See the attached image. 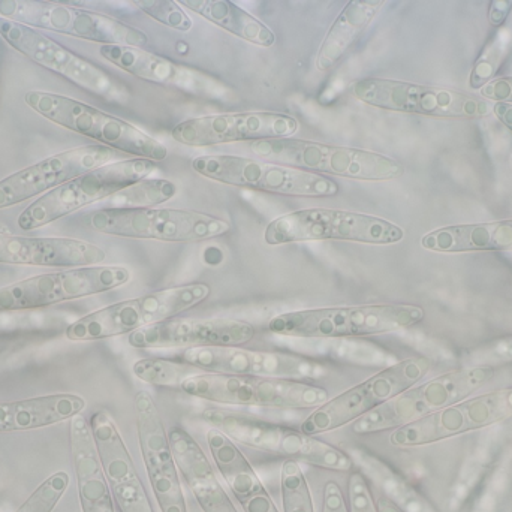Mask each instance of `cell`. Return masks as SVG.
<instances>
[{
	"instance_id": "1",
	"label": "cell",
	"mask_w": 512,
	"mask_h": 512,
	"mask_svg": "<svg viewBox=\"0 0 512 512\" xmlns=\"http://www.w3.org/2000/svg\"><path fill=\"white\" fill-rule=\"evenodd\" d=\"M424 316L423 307L415 304L324 307L274 316L268 330L277 336L303 339L378 336L414 327Z\"/></svg>"
},
{
	"instance_id": "2",
	"label": "cell",
	"mask_w": 512,
	"mask_h": 512,
	"mask_svg": "<svg viewBox=\"0 0 512 512\" xmlns=\"http://www.w3.org/2000/svg\"><path fill=\"white\" fill-rule=\"evenodd\" d=\"M249 149L262 161L286 165L325 177L336 176L364 182H384L403 176L405 168L396 159L370 150L331 146L295 138L254 141Z\"/></svg>"
},
{
	"instance_id": "3",
	"label": "cell",
	"mask_w": 512,
	"mask_h": 512,
	"mask_svg": "<svg viewBox=\"0 0 512 512\" xmlns=\"http://www.w3.org/2000/svg\"><path fill=\"white\" fill-rule=\"evenodd\" d=\"M24 102L48 122L98 141L110 149L153 162L164 161L168 156L167 146L161 141L131 123L77 99L44 90H30L24 95Z\"/></svg>"
},
{
	"instance_id": "4",
	"label": "cell",
	"mask_w": 512,
	"mask_h": 512,
	"mask_svg": "<svg viewBox=\"0 0 512 512\" xmlns=\"http://www.w3.org/2000/svg\"><path fill=\"white\" fill-rule=\"evenodd\" d=\"M210 294L212 288L203 282L150 292L132 300L111 304L77 319L66 328L65 337L71 342H95L131 334L149 325L173 319L206 301Z\"/></svg>"
},
{
	"instance_id": "5",
	"label": "cell",
	"mask_w": 512,
	"mask_h": 512,
	"mask_svg": "<svg viewBox=\"0 0 512 512\" xmlns=\"http://www.w3.org/2000/svg\"><path fill=\"white\" fill-rule=\"evenodd\" d=\"M203 418L231 441L255 450L277 454L295 462L300 460L327 471L349 472L354 468V459L345 451L292 427L218 408L206 409Z\"/></svg>"
},
{
	"instance_id": "6",
	"label": "cell",
	"mask_w": 512,
	"mask_h": 512,
	"mask_svg": "<svg viewBox=\"0 0 512 512\" xmlns=\"http://www.w3.org/2000/svg\"><path fill=\"white\" fill-rule=\"evenodd\" d=\"M156 167V162L150 159L134 158L111 162L81 174L33 201L18 216L17 225L23 231H35L53 224L89 204L107 200L147 179L155 173Z\"/></svg>"
},
{
	"instance_id": "7",
	"label": "cell",
	"mask_w": 512,
	"mask_h": 512,
	"mask_svg": "<svg viewBox=\"0 0 512 512\" xmlns=\"http://www.w3.org/2000/svg\"><path fill=\"white\" fill-rule=\"evenodd\" d=\"M495 376V367L472 366L451 370L421 385H414L352 423L357 435L399 429L426 415L468 399Z\"/></svg>"
},
{
	"instance_id": "8",
	"label": "cell",
	"mask_w": 512,
	"mask_h": 512,
	"mask_svg": "<svg viewBox=\"0 0 512 512\" xmlns=\"http://www.w3.org/2000/svg\"><path fill=\"white\" fill-rule=\"evenodd\" d=\"M180 391L207 402L255 408L316 409L328 400L325 388L298 379L209 372L186 379Z\"/></svg>"
},
{
	"instance_id": "9",
	"label": "cell",
	"mask_w": 512,
	"mask_h": 512,
	"mask_svg": "<svg viewBox=\"0 0 512 512\" xmlns=\"http://www.w3.org/2000/svg\"><path fill=\"white\" fill-rule=\"evenodd\" d=\"M96 233L125 239L197 243L230 233V222L194 210L107 209L96 210L86 219Z\"/></svg>"
},
{
	"instance_id": "10",
	"label": "cell",
	"mask_w": 512,
	"mask_h": 512,
	"mask_svg": "<svg viewBox=\"0 0 512 512\" xmlns=\"http://www.w3.org/2000/svg\"><path fill=\"white\" fill-rule=\"evenodd\" d=\"M405 231L393 222L364 213L334 209H304L274 219L265 228L267 245L342 240L364 245H394Z\"/></svg>"
},
{
	"instance_id": "11",
	"label": "cell",
	"mask_w": 512,
	"mask_h": 512,
	"mask_svg": "<svg viewBox=\"0 0 512 512\" xmlns=\"http://www.w3.org/2000/svg\"><path fill=\"white\" fill-rule=\"evenodd\" d=\"M430 369L432 360L423 355L393 364L345 393L328 399L303 421L301 432L318 436L348 426L417 385Z\"/></svg>"
},
{
	"instance_id": "12",
	"label": "cell",
	"mask_w": 512,
	"mask_h": 512,
	"mask_svg": "<svg viewBox=\"0 0 512 512\" xmlns=\"http://www.w3.org/2000/svg\"><path fill=\"white\" fill-rule=\"evenodd\" d=\"M0 18L36 30H50L102 45L146 47L149 38L143 30L117 18L75 8L62 2L41 0H0Z\"/></svg>"
},
{
	"instance_id": "13",
	"label": "cell",
	"mask_w": 512,
	"mask_h": 512,
	"mask_svg": "<svg viewBox=\"0 0 512 512\" xmlns=\"http://www.w3.org/2000/svg\"><path fill=\"white\" fill-rule=\"evenodd\" d=\"M191 167L206 179L268 194L300 198H328L339 194V185L330 177L262 159L258 161L233 155L200 156L191 162Z\"/></svg>"
},
{
	"instance_id": "14",
	"label": "cell",
	"mask_w": 512,
	"mask_h": 512,
	"mask_svg": "<svg viewBox=\"0 0 512 512\" xmlns=\"http://www.w3.org/2000/svg\"><path fill=\"white\" fill-rule=\"evenodd\" d=\"M351 90L354 98L364 104L399 113L483 119L495 110L492 101L481 96L387 78H363Z\"/></svg>"
},
{
	"instance_id": "15",
	"label": "cell",
	"mask_w": 512,
	"mask_h": 512,
	"mask_svg": "<svg viewBox=\"0 0 512 512\" xmlns=\"http://www.w3.org/2000/svg\"><path fill=\"white\" fill-rule=\"evenodd\" d=\"M131 271L122 265H90L39 274L0 288V312L39 309L102 294L126 285Z\"/></svg>"
},
{
	"instance_id": "16",
	"label": "cell",
	"mask_w": 512,
	"mask_h": 512,
	"mask_svg": "<svg viewBox=\"0 0 512 512\" xmlns=\"http://www.w3.org/2000/svg\"><path fill=\"white\" fill-rule=\"evenodd\" d=\"M512 417V387L465 399L394 430L390 444L417 448L495 426Z\"/></svg>"
},
{
	"instance_id": "17",
	"label": "cell",
	"mask_w": 512,
	"mask_h": 512,
	"mask_svg": "<svg viewBox=\"0 0 512 512\" xmlns=\"http://www.w3.org/2000/svg\"><path fill=\"white\" fill-rule=\"evenodd\" d=\"M182 361L203 372L224 375L262 376L280 379H321L330 373L324 363L286 354V352L254 351L240 346H204L188 348Z\"/></svg>"
},
{
	"instance_id": "18",
	"label": "cell",
	"mask_w": 512,
	"mask_h": 512,
	"mask_svg": "<svg viewBox=\"0 0 512 512\" xmlns=\"http://www.w3.org/2000/svg\"><path fill=\"white\" fill-rule=\"evenodd\" d=\"M134 409L141 456L161 512H188L170 438L152 394L138 391Z\"/></svg>"
},
{
	"instance_id": "19",
	"label": "cell",
	"mask_w": 512,
	"mask_h": 512,
	"mask_svg": "<svg viewBox=\"0 0 512 512\" xmlns=\"http://www.w3.org/2000/svg\"><path fill=\"white\" fill-rule=\"evenodd\" d=\"M114 158L116 150L93 144L65 150L15 171L0 180V210L26 203L39 195L42 197L81 174L111 164Z\"/></svg>"
},
{
	"instance_id": "20",
	"label": "cell",
	"mask_w": 512,
	"mask_h": 512,
	"mask_svg": "<svg viewBox=\"0 0 512 512\" xmlns=\"http://www.w3.org/2000/svg\"><path fill=\"white\" fill-rule=\"evenodd\" d=\"M298 122L289 114L273 111L210 114L185 120L174 126L171 135L177 143L189 147H209L237 141L276 140L292 138Z\"/></svg>"
},
{
	"instance_id": "21",
	"label": "cell",
	"mask_w": 512,
	"mask_h": 512,
	"mask_svg": "<svg viewBox=\"0 0 512 512\" xmlns=\"http://www.w3.org/2000/svg\"><path fill=\"white\" fill-rule=\"evenodd\" d=\"M0 38L36 65L62 75L89 92L99 96L113 93V81L102 69L72 53L41 30L0 18Z\"/></svg>"
},
{
	"instance_id": "22",
	"label": "cell",
	"mask_w": 512,
	"mask_h": 512,
	"mask_svg": "<svg viewBox=\"0 0 512 512\" xmlns=\"http://www.w3.org/2000/svg\"><path fill=\"white\" fill-rule=\"evenodd\" d=\"M256 336L254 325L237 319H168L129 334L137 349L240 346Z\"/></svg>"
},
{
	"instance_id": "23",
	"label": "cell",
	"mask_w": 512,
	"mask_h": 512,
	"mask_svg": "<svg viewBox=\"0 0 512 512\" xmlns=\"http://www.w3.org/2000/svg\"><path fill=\"white\" fill-rule=\"evenodd\" d=\"M89 424L113 501L119 511L155 512L113 418L107 412L98 411L90 417Z\"/></svg>"
},
{
	"instance_id": "24",
	"label": "cell",
	"mask_w": 512,
	"mask_h": 512,
	"mask_svg": "<svg viewBox=\"0 0 512 512\" xmlns=\"http://www.w3.org/2000/svg\"><path fill=\"white\" fill-rule=\"evenodd\" d=\"M104 249L66 237H26L0 233V264L78 268L105 261Z\"/></svg>"
},
{
	"instance_id": "25",
	"label": "cell",
	"mask_w": 512,
	"mask_h": 512,
	"mask_svg": "<svg viewBox=\"0 0 512 512\" xmlns=\"http://www.w3.org/2000/svg\"><path fill=\"white\" fill-rule=\"evenodd\" d=\"M179 474L203 512H239L216 475L209 457L183 427L168 430Z\"/></svg>"
},
{
	"instance_id": "26",
	"label": "cell",
	"mask_w": 512,
	"mask_h": 512,
	"mask_svg": "<svg viewBox=\"0 0 512 512\" xmlns=\"http://www.w3.org/2000/svg\"><path fill=\"white\" fill-rule=\"evenodd\" d=\"M207 444L234 498L245 512H280L245 454L221 430L207 432Z\"/></svg>"
},
{
	"instance_id": "27",
	"label": "cell",
	"mask_w": 512,
	"mask_h": 512,
	"mask_svg": "<svg viewBox=\"0 0 512 512\" xmlns=\"http://www.w3.org/2000/svg\"><path fill=\"white\" fill-rule=\"evenodd\" d=\"M69 436L81 512H114L113 495L99 459L92 429L83 415L72 418Z\"/></svg>"
},
{
	"instance_id": "28",
	"label": "cell",
	"mask_w": 512,
	"mask_h": 512,
	"mask_svg": "<svg viewBox=\"0 0 512 512\" xmlns=\"http://www.w3.org/2000/svg\"><path fill=\"white\" fill-rule=\"evenodd\" d=\"M86 399L77 394H51L0 403V433L26 432L54 426L80 415Z\"/></svg>"
},
{
	"instance_id": "29",
	"label": "cell",
	"mask_w": 512,
	"mask_h": 512,
	"mask_svg": "<svg viewBox=\"0 0 512 512\" xmlns=\"http://www.w3.org/2000/svg\"><path fill=\"white\" fill-rule=\"evenodd\" d=\"M421 246L441 254L512 251V219L441 228L426 234Z\"/></svg>"
},
{
	"instance_id": "30",
	"label": "cell",
	"mask_w": 512,
	"mask_h": 512,
	"mask_svg": "<svg viewBox=\"0 0 512 512\" xmlns=\"http://www.w3.org/2000/svg\"><path fill=\"white\" fill-rule=\"evenodd\" d=\"M384 5L385 2L381 0H352L346 3L319 47L316 68L321 72L331 71L351 50Z\"/></svg>"
},
{
	"instance_id": "31",
	"label": "cell",
	"mask_w": 512,
	"mask_h": 512,
	"mask_svg": "<svg viewBox=\"0 0 512 512\" xmlns=\"http://www.w3.org/2000/svg\"><path fill=\"white\" fill-rule=\"evenodd\" d=\"M179 5L251 44L271 47L276 42V36L270 27L252 17L236 3L228 0H180Z\"/></svg>"
},
{
	"instance_id": "32",
	"label": "cell",
	"mask_w": 512,
	"mask_h": 512,
	"mask_svg": "<svg viewBox=\"0 0 512 512\" xmlns=\"http://www.w3.org/2000/svg\"><path fill=\"white\" fill-rule=\"evenodd\" d=\"M99 54L107 62L141 80L153 83L182 84L185 83L188 72L182 66L170 62L158 54L149 53L137 47L128 45H102Z\"/></svg>"
},
{
	"instance_id": "33",
	"label": "cell",
	"mask_w": 512,
	"mask_h": 512,
	"mask_svg": "<svg viewBox=\"0 0 512 512\" xmlns=\"http://www.w3.org/2000/svg\"><path fill=\"white\" fill-rule=\"evenodd\" d=\"M358 460H360L364 471L384 492L385 498L390 499L403 512H438L405 478L400 477L382 460L363 453H358Z\"/></svg>"
},
{
	"instance_id": "34",
	"label": "cell",
	"mask_w": 512,
	"mask_h": 512,
	"mask_svg": "<svg viewBox=\"0 0 512 512\" xmlns=\"http://www.w3.org/2000/svg\"><path fill=\"white\" fill-rule=\"evenodd\" d=\"M177 185L167 179H144L108 198L113 209H150L177 195Z\"/></svg>"
},
{
	"instance_id": "35",
	"label": "cell",
	"mask_w": 512,
	"mask_h": 512,
	"mask_svg": "<svg viewBox=\"0 0 512 512\" xmlns=\"http://www.w3.org/2000/svg\"><path fill=\"white\" fill-rule=\"evenodd\" d=\"M134 375L146 384L156 387L179 388L186 379L203 370L191 366V364L179 363V361L164 360V358H143L132 367Z\"/></svg>"
},
{
	"instance_id": "36",
	"label": "cell",
	"mask_w": 512,
	"mask_h": 512,
	"mask_svg": "<svg viewBox=\"0 0 512 512\" xmlns=\"http://www.w3.org/2000/svg\"><path fill=\"white\" fill-rule=\"evenodd\" d=\"M283 512H315L309 484L295 460L286 459L280 469Z\"/></svg>"
},
{
	"instance_id": "37",
	"label": "cell",
	"mask_w": 512,
	"mask_h": 512,
	"mask_svg": "<svg viewBox=\"0 0 512 512\" xmlns=\"http://www.w3.org/2000/svg\"><path fill=\"white\" fill-rule=\"evenodd\" d=\"M69 487L68 472L59 471L42 481L15 512H53Z\"/></svg>"
},
{
	"instance_id": "38",
	"label": "cell",
	"mask_w": 512,
	"mask_h": 512,
	"mask_svg": "<svg viewBox=\"0 0 512 512\" xmlns=\"http://www.w3.org/2000/svg\"><path fill=\"white\" fill-rule=\"evenodd\" d=\"M134 3L144 14L149 15L153 20L171 29L188 32L192 27V20L188 17L179 2L173 0H138Z\"/></svg>"
},
{
	"instance_id": "39",
	"label": "cell",
	"mask_w": 512,
	"mask_h": 512,
	"mask_svg": "<svg viewBox=\"0 0 512 512\" xmlns=\"http://www.w3.org/2000/svg\"><path fill=\"white\" fill-rule=\"evenodd\" d=\"M349 512H378L376 501L366 475L352 472L348 478Z\"/></svg>"
},
{
	"instance_id": "40",
	"label": "cell",
	"mask_w": 512,
	"mask_h": 512,
	"mask_svg": "<svg viewBox=\"0 0 512 512\" xmlns=\"http://www.w3.org/2000/svg\"><path fill=\"white\" fill-rule=\"evenodd\" d=\"M502 36H498L492 44L484 51L483 56L478 60L475 65L474 71L471 75V86L478 89L480 86H486L489 83L490 77L495 74L499 62L502 59Z\"/></svg>"
},
{
	"instance_id": "41",
	"label": "cell",
	"mask_w": 512,
	"mask_h": 512,
	"mask_svg": "<svg viewBox=\"0 0 512 512\" xmlns=\"http://www.w3.org/2000/svg\"><path fill=\"white\" fill-rule=\"evenodd\" d=\"M321 512H349L348 499L336 481H327L322 490Z\"/></svg>"
},
{
	"instance_id": "42",
	"label": "cell",
	"mask_w": 512,
	"mask_h": 512,
	"mask_svg": "<svg viewBox=\"0 0 512 512\" xmlns=\"http://www.w3.org/2000/svg\"><path fill=\"white\" fill-rule=\"evenodd\" d=\"M481 95L489 101L512 104V77L498 78L481 87Z\"/></svg>"
},
{
	"instance_id": "43",
	"label": "cell",
	"mask_w": 512,
	"mask_h": 512,
	"mask_svg": "<svg viewBox=\"0 0 512 512\" xmlns=\"http://www.w3.org/2000/svg\"><path fill=\"white\" fill-rule=\"evenodd\" d=\"M512 8V2H507V0H496V2H492V6H490L489 12V20L493 26H502L507 20L508 14H510Z\"/></svg>"
},
{
	"instance_id": "44",
	"label": "cell",
	"mask_w": 512,
	"mask_h": 512,
	"mask_svg": "<svg viewBox=\"0 0 512 512\" xmlns=\"http://www.w3.org/2000/svg\"><path fill=\"white\" fill-rule=\"evenodd\" d=\"M490 358L498 363H511L512 361V336L499 340L490 349Z\"/></svg>"
},
{
	"instance_id": "45",
	"label": "cell",
	"mask_w": 512,
	"mask_h": 512,
	"mask_svg": "<svg viewBox=\"0 0 512 512\" xmlns=\"http://www.w3.org/2000/svg\"><path fill=\"white\" fill-rule=\"evenodd\" d=\"M493 113L496 114V117H498L499 120H501L502 123H504L505 126H508V128L512 131V104H504V102H498V104L495 105V110H493Z\"/></svg>"
},
{
	"instance_id": "46",
	"label": "cell",
	"mask_w": 512,
	"mask_h": 512,
	"mask_svg": "<svg viewBox=\"0 0 512 512\" xmlns=\"http://www.w3.org/2000/svg\"><path fill=\"white\" fill-rule=\"evenodd\" d=\"M376 508H378V512H403L400 508H397L390 499L385 498L384 495L376 499Z\"/></svg>"
}]
</instances>
